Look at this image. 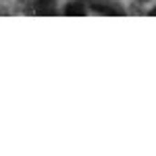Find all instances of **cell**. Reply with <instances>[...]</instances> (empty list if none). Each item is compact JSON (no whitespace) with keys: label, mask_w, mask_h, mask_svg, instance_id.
Wrapping results in <instances>:
<instances>
[{"label":"cell","mask_w":156,"mask_h":156,"mask_svg":"<svg viewBox=\"0 0 156 156\" xmlns=\"http://www.w3.org/2000/svg\"><path fill=\"white\" fill-rule=\"evenodd\" d=\"M65 12H67V15H83L85 6L81 4V2H75V4H69V6L65 9Z\"/></svg>","instance_id":"1"},{"label":"cell","mask_w":156,"mask_h":156,"mask_svg":"<svg viewBox=\"0 0 156 156\" xmlns=\"http://www.w3.org/2000/svg\"><path fill=\"white\" fill-rule=\"evenodd\" d=\"M152 15H156V6H154V9H152Z\"/></svg>","instance_id":"2"}]
</instances>
